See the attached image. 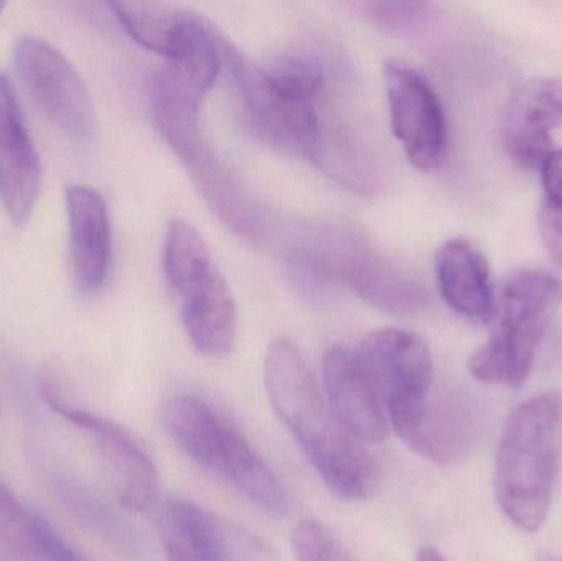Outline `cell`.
Here are the masks:
<instances>
[{"instance_id":"277c9868","label":"cell","mask_w":562,"mask_h":561,"mask_svg":"<svg viewBox=\"0 0 562 561\" xmlns=\"http://www.w3.org/2000/svg\"><path fill=\"white\" fill-rule=\"evenodd\" d=\"M165 430L194 463L236 487L263 513L284 517L283 486L256 448L206 402L191 395L171 399L161 412Z\"/></svg>"},{"instance_id":"30bf717a","label":"cell","mask_w":562,"mask_h":561,"mask_svg":"<svg viewBox=\"0 0 562 561\" xmlns=\"http://www.w3.org/2000/svg\"><path fill=\"white\" fill-rule=\"evenodd\" d=\"M16 72L40 112L63 134L86 138L94 131L91 96L72 63L55 46L36 36L16 42Z\"/></svg>"},{"instance_id":"d4e9b609","label":"cell","mask_w":562,"mask_h":561,"mask_svg":"<svg viewBox=\"0 0 562 561\" xmlns=\"http://www.w3.org/2000/svg\"><path fill=\"white\" fill-rule=\"evenodd\" d=\"M3 9H5V3L0 2V15H2Z\"/></svg>"},{"instance_id":"8992f818","label":"cell","mask_w":562,"mask_h":561,"mask_svg":"<svg viewBox=\"0 0 562 561\" xmlns=\"http://www.w3.org/2000/svg\"><path fill=\"white\" fill-rule=\"evenodd\" d=\"M203 99L200 92L180 85L154 88L151 112L158 131L180 157L211 210L239 236L262 239V213L201 134Z\"/></svg>"},{"instance_id":"484cf974","label":"cell","mask_w":562,"mask_h":561,"mask_svg":"<svg viewBox=\"0 0 562 561\" xmlns=\"http://www.w3.org/2000/svg\"><path fill=\"white\" fill-rule=\"evenodd\" d=\"M543 561H560V560L553 559V557H548V559H543Z\"/></svg>"},{"instance_id":"52a82bcc","label":"cell","mask_w":562,"mask_h":561,"mask_svg":"<svg viewBox=\"0 0 562 561\" xmlns=\"http://www.w3.org/2000/svg\"><path fill=\"white\" fill-rule=\"evenodd\" d=\"M164 269L181 300V318L196 351L224 358L237 338V306L229 283L191 224L171 220L165 234Z\"/></svg>"},{"instance_id":"4fadbf2b","label":"cell","mask_w":562,"mask_h":561,"mask_svg":"<svg viewBox=\"0 0 562 561\" xmlns=\"http://www.w3.org/2000/svg\"><path fill=\"white\" fill-rule=\"evenodd\" d=\"M109 7L134 42L173 65L204 61L220 46L213 25L188 10L160 2H112Z\"/></svg>"},{"instance_id":"d6986e66","label":"cell","mask_w":562,"mask_h":561,"mask_svg":"<svg viewBox=\"0 0 562 561\" xmlns=\"http://www.w3.org/2000/svg\"><path fill=\"white\" fill-rule=\"evenodd\" d=\"M439 293L449 308L475 323L494 319L495 295L484 254L465 239H451L436 257Z\"/></svg>"},{"instance_id":"8fae6325","label":"cell","mask_w":562,"mask_h":561,"mask_svg":"<svg viewBox=\"0 0 562 561\" xmlns=\"http://www.w3.org/2000/svg\"><path fill=\"white\" fill-rule=\"evenodd\" d=\"M383 76L393 135L416 168L436 170L448 148V121L438 94L405 63H385Z\"/></svg>"},{"instance_id":"3957f363","label":"cell","mask_w":562,"mask_h":561,"mask_svg":"<svg viewBox=\"0 0 562 561\" xmlns=\"http://www.w3.org/2000/svg\"><path fill=\"white\" fill-rule=\"evenodd\" d=\"M562 397L543 392L507 417L495 455L494 493L504 516L524 532L547 523L560 474Z\"/></svg>"},{"instance_id":"9c48e42d","label":"cell","mask_w":562,"mask_h":561,"mask_svg":"<svg viewBox=\"0 0 562 561\" xmlns=\"http://www.w3.org/2000/svg\"><path fill=\"white\" fill-rule=\"evenodd\" d=\"M301 256L314 272L346 283L366 302L386 312L412 315L428 303V293L415 277L349 231H316L307 237Z\"/></svg>"},{"instance_id":"cb8c5ba5","label":"cell","mask_w":562,"mask_h":561,"mask_svg":"<svg viewBox=\"0 0 562 561\" xmlns=\"http://www.w3.org/2000/svg\"><path fill=\"white\" fill-rule=\"evenodd\" d=\"M416 561H448L435 547H423L416 556Z\"/></svg>"},{"instance_id":"e0dca14e","label":"cell","mask_w":562,"mask_h":561,"mask_svg":"<svg viewBox=\"0 0 562 561\" xmlns=\"http://www.w3.org/2000/svg\"><path fill=\"white\" fill-rule=\"evenodd\" d=\"M562 127V79L524 82L505 109L502 137L508 155L530 170H540L554 150L551 132Z\"/></svg>"},{"instance_id":"5bb4252c","label":"cell","mask_w":562,"mask_h":561,"mask_svg":"<svg viewBox=\"0 0 562 561\" xmlns=\"http://www.w3.org/2000/svg\"><path fill=\"white\" fill-rule=\"evenodd\" d=\"M66 420L94 440L114 480L119 504L131 513H147L160 500V476L150 455L117 422L76 407Z\"/></svg>"},{"instance_id":"7a4b0ae2","label":"cell","mask_w":562,"mask_h":561,"mask_svg":"<svg viewBox=\"0 0 562 561\" xmlns=\"http://www.w3.org/2000/svg\"><path fill=\"white\" fill-rule=\"evenodd\" d=\"M224 65L257 135L311 160L321 132L333 119L327 109L330 72L324 59L300 52L266 68L224 43Z\"/></svg>"},{"instance_id":"ffe728a7","label":"cell","mask_w":562,"mask_h":561,"mask_svg":"<svg viewBox=\"0 0 562 561\" xmlns=\"http://www.w3.org/2000/svg\"><path fill=\"white\" fill-rule=\"evenodd\" d=\"M291 547L297 561H353L339 540L313 519H304L291 534Z\"/></svg>"},{"instance_id":"44dd1931","label":"cell","mask_w":562,"mask_h":561,"mask_svg":"<svg viewBox=\"0 0 562 561\" xmlns=\"http://www.w3.org/2000/svg\"><path fill=\"white\" fill-rule=\"evenodd\" d=\"M540 233L551 259L562 269V207L541 204Z\"/></svg>"},{"instance_id":"6da1fadb","label":"cell","mask_w":562,"mask_h":561,"mask_svg":"<svg viewBox=\"0 0 562 561\" xmlns=\"http://www.w3.org/2000/svg\"><path fill=\"white\" fill-rule=\"evenodd\" d=\"M266 385L281 424L324 484L346 501L375 496L379 468L344 430L300 349L288 339H277L267 351Z\"/></svg>"},{"instance_id":"2e32d148","label":"cell","mask_w":562,"mask_h":561,"mask_svg":"<svg viewBox=\"0 0 562 561\" xmlns=\"http://www.w3.org/2000/svg\"><path fill=\"white\" fill-rule=\"evenodd\" d=\"M327 402L344 430L360 445L382 444L390 424L356 346L336 345L324 356Z\"/></svg>"},{"instance_id":"7402d4cb","label":"cell","mask_w":562,"mask_h":561,"mask_svg":"<svg viewBox=\"0 0 562 561\" xmlns=\"http://www.w3.org/2000/svg\"><path fill=\"white\" fill-rule=\"evenodd\" d=\"M426 7V3L415 2L369 3V13L375 22L398 26L412 22Z\"/></svg>"},{"instance_id":"ba28073f","label":"cell","mask_w":562,"mask_h":561,"mask_svg":"<svg viewBox=\"0 0 562 561\" xmlns=\"http://www.w3.org/2000/svg\"><path fill=\"white\" fill-rule=\"evenodd\" d=\"M356 349L390 427L409 447L431 404L435 362L428 345L405 329L386 328L370 333Z\"/></svg>"},{"instance_id":"603a6c76","label":"cell","mask_w":562,"mask_h":561,"mask_svg":"<svg viewBox=\"0 0 562 561\" xmlns=\"http://www.w3.org/2000/svg\"><path fill=\"white\" fill-rule=\"evenodd\" d=\"M543 181V203L562 207V148H554L540 168Z\"/></svg>"},{"instance_id":"9a60e30c","label":"cell","mask_w":562,"mask_h":561,"mask_svg":"<svg viewBox=\"0 0 562 561\" xmlns=\"http://www.w3.org/2000/svg\"><path fill=\"white\" fill-rule=\"evenodd\" d=\"M42 188V164L9 76L0 72V201L7 216L25 224Z\"/></svg>"},{"instance_id":"5b68a950","label":"cell","mask_w":562,"mask_h":561,"mask_svg":"<svg viewBox=\"0 0 562 561\" xmlns=\"http://www.w3.org/2000/svg\"><path fill=\"white\" fill-rule=\"evenodd\" d=\"M561 305L562 282L551 273L524 269L507 277L495 303V332L469 359L472 378L484 384L521 388Z\"/></svg>"},{"instance_id":"ac0fdd59","label":"cell","mask_w":562,"mask_h":561,"mask_svg":"<svg viewBox=\"0 0 562 561\" xmlns=\"http://www.w3.org/2000/svg\"><path fill=\"white\" fill-rule=\"evenodd\" d=\"M72 276L81 292H98L111 270L112 227L108 204L94 188L66 190Z\"/></svg>"},{"instance_id":"7c38bea8","label":"cell","mask_w":562,"mask_h":561,"mask_svg":"<svg viewBox=\"0 0 562 561\" xmlns=\"http://www.w3.org/2000/svg\"><path fill=\"white\" fill-rule=\"evenodd\" d=\"M160 536L168 561L273 560L260 540L190 501L170 500L165 504Z\"/></svg>"}]
</instances>
